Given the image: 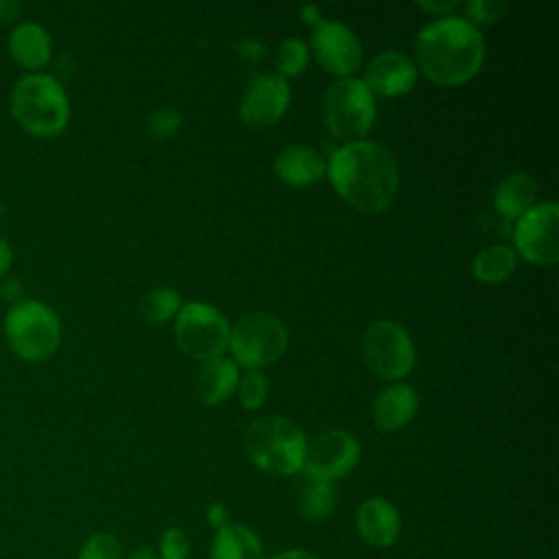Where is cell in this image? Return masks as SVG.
I'll return each mask as SVG.
<instances>
[{
  "label": "cell",
  "mask_w": 559,
  "mask_h": 559,
  "mask_svg": "<svg viewBox=\"0 0 559 559\" xmlns=\"http://www.w3.org/2000/svg\"><path fill=\"white\" fill-rule=\"evenodd\" d=\"M334 190L360 212H384L397 192V164L393 153L378 142H347L336 148L325 166Z\"/></svg>",
  "instance_id": "1"
},
{
  "label": "cell",
  "mask_w": 559,
  "mask_h": 559,
  "mask_svg": "<svg viewBox=\"0 0 559 559\" xmlns=\"http://www.w3.org/2000/svg\"><path fill=\"white\" fill-rule=\"evenodd\" d=\"M417 66L439 85H461L476 76L485 59V39L465 17H441L415 37Z\"/></svg>",
  "instance_id": "2"
},
{
  "label": "cell",
  "mask_w": 559,
  "mask_h": 559,
  "mask_svg": "<svg viewBox=\"0 0 559 559\" xmlns=\"http://www.w3.org/2000/svg\"><path fill=\"white\" fill-rule=\"evenodd\" d=\"M9 109L15 122L37 138L59 135L70 120V103L61 83L41 72L24 74L11 90Z\"/></svg>",
  "instance_id": "3"
},
{
  "label": "cell",
  "mask_w": 559,
  "mask_h": 559,
  "mask_svg": "<svg viewBox=\"0 0 559 559\" xmlns=\"http://www.w3.org/2000/svg\"><path fill=\"white\" fill-rule=\"evenodd\" d=\"M306 445L304 430L280 415L260 417L245 430V452L249 461L266 474L293 476L301 472Z\"/></svg>",
  "instance_id": "4"
},
{
  "label": "cell",
  "mask_w": 559,
  "mask_h": 559,
  "mask_svg": "<svg viewBox=\"0 0 559 559\" xmlns=\"http://www.w3.org/2000/svg\"><path fill=\"white\" fill-rule=\"evenodd\" d=\"M4 338L15 356L39 362L61 343V323L55 310L37 299H17L4 317Z\"/></svg>",
  "instance_id": "5"
},
{
  "label": "cell",
  "mask_w": 559,
  "mask_h": 559,
  "mask_svg": "<svg viewBox=\"0 0 559 559\" xmlns=\"http://www.w3.org/2000/svg\"><path fill=\"white\" fill-rule=\"evenodd\" d=\"M321 118L328 133L338 140L362 138L376 118L373 94L358 79H338L321 98Z\"/></svg>",
  "instance_id": "6"
},
{
  "label": "cell",
  "mask_w": 559,
  "mask_h": 559,
  "mask_svg": "<svg viewBox=\"0 0 559 559\" xmlns=\"http://www.w3.org/2000/svg\"><path fill=\"white\" fill-rule=\"evenodd\" d=\"M288 345L286 325L271 312H247L229 328V349L234 362L260 369L275 362Z\"/></svg>",
  "instance_id": "7"
},
{
  "label": "cell",
  "mask_w": 559,
  "mask_h": 559,
  "mask_svg": "<svg viewBox=\"0 0 559 559\" xmlns=\"http://www.w3.org/2000/svg\"><path fill=\"white\" fill-rule=\"evenodd\" d=\"M227 319L207 304H183L175 319V341L179 349L197 360H210L225 354L229 347Z\"/></svg>",
  "instance_id": "8"
},
{
  "label": "cell",
  "mask_w": 559,
  "mask_h": 559,
  "mask_svg": "<svg viewBox=\"0 0 559 559\" xmlns=\"http://www.w3.org/2000/svg\"><path fill=\"white\" fill-rule=\"evenodd\" d=\"M362 360L373 376L400 380L415 365V347L402 325L376 321L362 334Z\"/></svg>",
  "instance_id": "9"
},
{
  "label": "cell",
  "mask_w": 559,
  "mask_h": 559,
  "mask_svg": "<svg viewBox=\"0 0 559 559\" xmlns=\"http://www.w3.org/2000/svg\"><path fill=\"white\" fill-rule=\"evenodd\" d=\"M557 221L559 207L552 201L533 205L524 216L518 218L513 242L515 251L539 266H552L559 258L557 242Z\"/></svg>",
  "instance_id": "10"
},
{
  "label": "cell",
  "mask_w": 559,
  "mask_h": 559,
  "mask_svg": "<svg viewBox=\"0 0 559 559\" xmlns=\"http://www.w3.org/2000/svg\"><path fill=\"white\" fill-rule=\"evenodd\" d=\"M360 459V445L347 430H325L306 445L304 474L321 480H338L347 476Z\"/></svg>",
  "instance_id": "11"
},
{
  "label": "cell",
  "mask_w": 559,
  "mask_h": 559,
  "mask_svg": "<svg viewBox=\"0 0 559 559\" xmlns=\"http://www.w3.org/2000/svg\"><path fill=\"white\" fill-rule=\"evenodd\" d=\"M312 52L325 72L347 79L354 70L360 68L362 46L358 37L341 22L321 20L310 37Z\"/></svg>",
  "instance_id": "12"
},
{
  "label": "cell",
  "mask_w": 559,
  "mask_h": 559,
  "mask_svg": "<svg viewBox=\"0 0 559 559\" xmlns=\"http://www.w3.org/2000/svg\"><path fill=\"white\" fill-rule=\"evenodd\" d=\"M290 105V85L284 76L258 74L249 83L242 100H240V120L247 127L262 129L280 122Z\"/></svg>",
  "instance_id": "13"
},
{
  "label": "cell",
  "mask_w": 559,
  "mask_h": 559,
  "mask_svg": "<svg viewBox=\"0 0 559 559\" xmlns=\"http://www.w3.org/2000/svg\"><path fill=\"white\" fill-rule=\"evenodd\" d=\"M415 81H417L415 63L406 55L389 50L369 61L362 83L371 94L393 98L411 92L415 87Z\"/></svg>",
  "instance_id": "14"
},
{
  "label": "cell",
  "mask_w": 559,
  "mask_h": 559,
  "mask_svg": "<svg viewBox=\"0 0 559 559\" xmlns=\"http://www.w3.org/2000/svg\"><path fill=\"white\" fill-rule=\"evenodd\" d=\"M400 513L384 498H367L356 509V528L358 535L376 548H389L400 537Z\"/></svg>",
  "instance_id": "15"
},
{
  "label": "cell",
  "mask_w": 559,
  "mask_h": 559,
  "mask_svg": "<svg viewBox=\"0 0 559 559\" xmlns=\"http://www.w3.org/2000/svg\"><path fill=\"white\" fill-rule=\"evenodd\" d=\"M417 406H419V400L413 386L391 384L373 400V406H371L373 426L382 432H395L415 417Z\"/></svg>",
  "instance_id": "16"
},
{
  "label": "cell",
  "mask_w": 559,
  "mask_h": 559,
  "mask_svg": "<svg viewBox=\"0 0 559 559\" xmlns=\"http://www.w3.org/2000/svg\"><path fill=\"white\" fill-rule=\"evenodd\" d=\"M275 175L297 188L312 186L325 175V162L319 151L310 146H288L275 157Z\"/></svg>",
  "instance_id": "17"
},
{
  "label": "cell",
  "mask_w": 559,
  "mask_h": 559,
  "mask_svg": "<svg viewBox=\"0 0 559 559\" xmlns=\"http://www.w3.org/2000/svg\"><path fill=\"white\" fill-rule=\"evenodd\" d=\"M9 52L22 68L37 70L50 61L52 39L41 24L22 22L9 35Z\"/></svg>",
  "instance_id": "18"
},
{
  "label": "cell",
  "mask_w": 559,
  "mask_h": 559,
  "mask_svg": "<svg viewBox=\"0 0 559 559\" xmlns=\"http://www.w3.org/2000/svg\"><path fill=\"white\" fill-rule=\"evenodd\" d=\"M238 365L231 358L218 356L203 360L197 376V393L203 404L216 406L225 402L238 386Z\"/></svg>",
  "instance_id": "19"
},
{
  "label": "cell",
  "mask_w": 559,
  "mask_h": 559,
  "mask_svg": "<svg viewBox=\"0 0 559 559\" xmlns=\"http://www.w3.org/2000/svg\"><path fill=\"white\" fill-rule=\"evenodd\" d=\"M535 199H537V183L533 181V177L524 173H513L498 183L493 194V205L507 221H518L535 205Z\"/></svg>",
  "instance_id": "20"
},
{
  "label": "cell",
  "mask_w": 559,
  "mask_h": 559,
  "mask_svg": "<svg viewBox=\"0 0 559 559\" xmlns=\"http://www.w3.org/2000/svg\"><path fill=\"white\" fill-rule=\"evenodd\" d=\"M262 542L245 524H225L214 533L210 559H262Z\"/></svg>",
  "instance_id": "21"
},
{
  "label": "cell",
  "mask_w": 559,
  "mask_h": 559,
  "mask_svg": "<svg viewBox=\"0 0 559 559\" xmlns=\"http://www.w3.org/2000/svg\"><path fill=\"white\" fill-rule=\"evenodd\" d=\"M518 264V253L507 245L485 247L472 262V271L483 284H500L504 282Z\"/></svg>",
  "instance_id": "22"
},
{
  "label": "cell",
  "mask_w": 559,
  "mask_h": 559,
  "mask_svg": "<svg viewBox=\"0 0 559 559\" xmlns=\"http://www.w3.org/2000/svg\"><path fill=\"white\" fill-rule=\"evenodd\" d=\"M336 504V491L332 483L304 474L301 489H299V511L306 520L319 522L325 520Z\"/></svg>",
  "instance_id": "23"
},
{
  "label": "cell",
  "mask_w": 559,
  "mask_h": 559,
  "mask_svg": "<svg viewBox=\"0 0 559 559\" xmlns=\"http://www.w3.org/2000/svg\"><path fill=\"white\" fill-rule=\"evenodd\" d=\"M181 308V297L170 288H153L138 304V317L146 323H164Z\"/></svg>",
  "instance_id": "24"
},
{
  "label": "cell",
  "mask_w": 559,
  "mask_h": 559,
  "mask_svg": "<svg viewBox=\"0 0 559 559\" xmlns=\"http://www.w3.org/2000/svg\"><path fill=\"white\" fill-rule=\"evenodd\" d=\"M308 61H310V50L301 39L288 37L275 50V68H277V74L284 79L301 74Z\"/></svg>",
  "instance_id": "25"
},
{
  "label": "cell",
  "mask_w": 559,
  "mask_h": 559,
  "mask_svg": "<svg viewBox=\"0 0 559 559\" xmlns=\"http://www.w3.org/2000/svg\"><path fill=\"white\" fill-rule=\"evenodd\" d=\"M238 397L240 406L247 411H255L264 404L269 393V380L260 369H249L242 378H238Z\"/></svg>",
  "instance_id": "26"
},
{
  "label": "cell",
  "mask_w": 559,
  "mask_h": 559,
  "mask_svg": "<svg viewBox=\"0 0 559 559\" xmlns=\"http://www.w3.org/2000/svg\"><path fill=\"white\" fill-rule=\"evenodd\" d=\"M79 559H122V546L109 533H94L83 544Z\"/></svg>",
  "instance_id": "27"
},
{
  "label": "cell",
  "mask_w": 559,
  "mask_h": 559,
  "mask_svg": "<svg viewBox=\"0 0 559 559\" xmlns=\"http://www.w3.org/2000/svg\"><path fill=\"white\" fill-rule=\"evenodd\" d=\"M146 127H148L151 138H155V140H166V138H170V135H175V133L179 131V127H181V116H179V111H175V109H170V107H162V109H157V111L151 114Z\"/></svg>",
  "instance_id": "28"
},
{
  "label": "cell",
  "mask_w": 559,
  "mask_h": 559,
  "mask_svg": "<svg viewBox=\"0 0 559 559\" xmlns=\"http://www.w3.org/2000/svg\"><path fill=\"white\" fill-rule=\"evenodd\" d=\"M190 539L181 528H166L159 537V559H188Z\"/></svg>",
  "instance_id": "29"
},
{
  "label": "cell",
  "mask_w": 559,
  "mask_h": 559,
  "mask_svg": "<svg viewBox=\"0 0 559 559\" xmlns=\"http://www.w3.org/2000/svg\"><path fill=\"white\" fill-rule=\"evenodd\" d=\"M467 9V22H472L476 26L478 24H493L502 17V13L507 11V4L504 2H498V0H469L465 4Z\"/></svg>",
  "instance_id": "30"
},
{
  "label": "cell",
  "mask_w": 559,
  "mask_h": 559,
  "mask_svg": "<svg viewBox=\"0 0 559 559\" xmlns=\"http://www.w3.org/2000/svg\"><path fill=\"white\" fill-rule=\"evenodd\" d=\"M207 522L218 531V528H223L225 524H229L227 520H229V511H227V507L225 504H221V502H214V504H210V509H207Z\"/></svg>",
  "instance_id": "31"
},
{
  "label": "cell",
  "mask_w": 559,
  "mask_h": 559,
  "mask_svg": "<svg viewBox=\"0 0 559 559\" xmlns=\"http://www.w3.org/2000/svg\"><path fill=\"white\" fill-rule=\"evenodd\" d=\"M20 2L15 0H0V24H9L20 15Z\"/></svg>",
  "instance_id": "32"
},
{
  "label": "cell",
  "mask_w": 559,
  "mask_h": 559,
  "mask_svg": "<svg viewBox=\"0 0 559 559\" xmlns=\"http://www.w3.org/2000/svg\"><path fill=\"white\" fill-rule=\"evenodd\" d=\"M11 262H13V251H11L9 242L0 236V280H2L4 273L11 269Z\"/></svg>",
  "instance_id": "33"
},
{
  "label": "cell",
  "mask_w": 559,
  "mask_h": 559,
  "mask_svg": "<svg viewBox=\"0 0 559 559\" xmlns=\"http://www.w3.org/2000/svg\"><path fill=\"white\" fill-rule=\"evenodd\" d=\"M419 9L424 11H430V13H448V11H454L459 7V2L450 0V2H417Z\"/></svg>",
  "instance_id": "34"
},
{
  "label": "cell",
  "mask_w": 559,
  "mask_h": 559,
  "mask_svg": "<svg viewBox=\"0 0 559 559\" xmlns=\"http://www.w3.org/2000/svg\"><path fill=\"white\" fill-rule=\"evenodd\" d=\"M299 13H301L304 22H306V24H310V26H317V24L321 22V9H319V7H314V4H306V7H301V9H299Z\"/></svg>",
  "instance_id": "35"
},
{
  "label": "cell",
  "mask_w": 559,
  "mask_h": 559,
  "mask_svg": "<svg viewBox=\"0 0 559 559\" xmlns=\"http://www.w3.org/2000/svg\"><path fill=\"white\" fill-rule=\"evenodd\" d=\"M271 559H319V557H314L312 552L301 550V548H290V550H284V552L271 557Z\"/></svg>",
  "instance_id": "36"
},
{
  "label": "cell",
  "mask_w": 559,
  "mask_h": 559,
  "mask_svg": "<svg viewBox=\"0 0 559 559\" xmlns=\"http://www.w3.org/2000/svg\"><path fill=\"white\" fill-rule=\"evenodd\" d=\"M129 559H159L151 548H140V550H135Z\"/></svg>",
  "instance_id": "37"
},
{
  "label": "cell",
  "mask_w": 559,
  "mask_h": 559,
  "mask_svg": "<svg viewBox=\"0 0 559 559\" xmlns=\"http://www.w3.org/2000/svg\"><path fill=\"white\" fill-rule=\"evenodd\" d=\"M0 214H2V201H0Z\"/></svg>",
  "instance_id": "38"
}]
</instances>
